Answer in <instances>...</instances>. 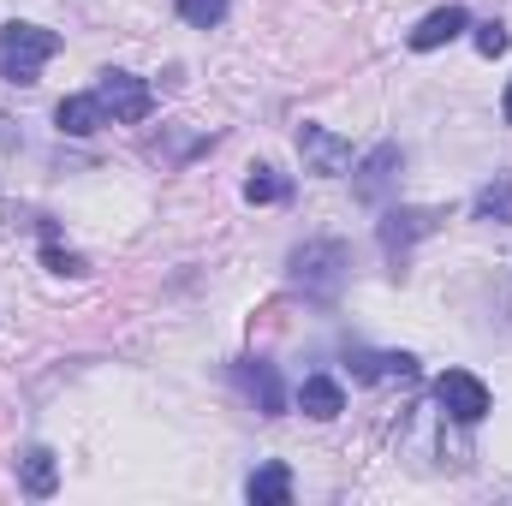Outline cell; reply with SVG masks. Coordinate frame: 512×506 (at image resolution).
I'll use <instances>...</instances> for the list:
<instances>
[{
	"label": "cell",
	"instance_id": "obj_1",
	"mask_svg": "<svg viewBox=\"0 0 512 506\" xmlns=\"http://www.w3.org/2000/svg\"><path fill=\"white\" fill-rule=\"evenodd\" d=\"M54 54H60V36L42 30V24H18V18H12V24L0 30V78L18 84V90H30Z\"/></svg>",
	"mask_w": 512,
	"mask_h": 506
},
{
	"label": "cell",
	"instance_id": "obj_2",
	"mask_svg": "<svg viewBox=\"0 0 512 506\" xmlns=\"http://www.w3.org/2000/svg\"><path fill=\"white\" fill-rule=\"evenodd\" d=\"M292 280H298L304 292H316V298H334L340 280H346V245H334V239L304 245V251L292 256Z\"/></svg>",
	"mask_w": 512,
	"mask_h": 506
},
{
	"label": "cell",
	"instance_id": "obj_3",
	"mask_svg": "<svg viewBox=\"0 0 512 506\" xmlns=\"http://www.w3.org/2000/svg\"><path fill=\"white\" fill-rule=\"evenodd\" d=\"M96 102L108 108V120L137 126V120H149V108H155V90H149L143 78H131V72H102V84H96Z\"/></svg>",
	"mask_w": 512,
	"mask_h": 506
},
{
	"label": "cell",
	"instance_id": "obj_4",
	"mask_svg": "<svg viewBox=\"0 0 512 506\" xmlns=\"http://www.w3.org/2000/svg\"><path fill=\"white\" fill-rule=\"evenodd\" d=\"M298 155H304V173L316 179H340L352 167V143L328 126H298Z\"/></svg>",
	"mask_w": 512,
	"mask_h": 506
},
{
	"label": "cell",
	"instance_id": "obj_5",
	"mask_svg": "<svg viewBox=\"0 0 512 506\" xmlns=\"http://www.w3.org/2000/svg\"><path fill=\"white\" fill-rule=\"evenodd\" d=\"M435 405L453 423H483L489 417V387L471 376V370H447V376L435 381Z\"/></svg>",
	"mask_w": 512,
	"mask_h": 506
},
{
	"label": "cell",
	"instance_id": "obj_6",
	"mask_svg": "<svg viewBox=\"0 0 512 506\" xmlns=\"http://www.w3.org/2000/svg\"><path fill=\"white\" fill-rule=\"evenodd\" d=\"M435 227H441V209H387V221H382V245H387V256H399L405 245L429 239Z\"/></svg>",
	"mask_w": 512,
	"mask_h": 506
},
{
	"label": "cell",
	"instance_id": "obj_7",
	"mask_svg": "<svg viewBox=\"0 0 512 506\" xmlns=\"http://www.w3.org/2000/svg\"><path fill=\"white\" fill-rule=\"evenodd\" d=\"M465 24H471V18H465V6H441V12H429V18L411 30V48H417V54H429V48H447V42L465 30Z\"/></svg>",
	"mask_w": 512,
	"mask_h": 506
},
{
	"label": "cell",
	"instance_id": "obj_8",
	"mask_svg": "<svg viewBox=\"0 0 512 506\" xmlns=\"http://www.w3.org/2000/svg\"><path fill=\"white\" fill-rule=\"evenodd\" d=\"M399 161H405V155H399V143H382V149L358 167V197H364V203H376L387 185L399 179Z\"/></svg>",
	"mask_w": 512,
	"mask_h": 506
},
{
	"label": "cell",
	"instance_id": "obj_9",
	"mask_svg": "<svg viewBox=\"0 0 512 506\" xmlns=\"http://www.w3.org/2000/svg\"><path fill=\"white\" fill-rule=\"evenodd\" d=\"M298 411H304V417H316V423H328V417H340V411H346V393H340V381H328V376H310L304 387H298Z\"/></svg>",
	"mask_w": 512,
	"mask_h": 506
},
{
	"label": "cell",
	"instance_id": "obj_10",
	"mask_svg": "<svg viewBox=\"0 0 512 506\" xmlns=\"http://www.w3.org/2000/svg\"><path fill=\"white\" fill-rule=\"evenodd\" d=\"M102 120H108V108L96 102V90H90V96H66V102L54 108V126L72 131V137H90V131L102 126Z\"/></svg>",
	"mask_w": 512,
	"mask_h": 506
},
{
	"label": "cell",
	"instance_id": "obj_11",
	"mask_svg": "<svg viewBox=\"0 0 512 506\" xmlns=\"http://www.w3.org/2000/svg\"><path fill=\"white\" fill-rule=\"evenodd\" d=\"M239 381H245V393L256 399V411L262 417H280V381H274V364H239Z\"/></svg>",
	"mask_w": 512,
	"mask_h": 506
},
{
	"label": "cell",
	"instance_id": "obj_12",
	"mask_svg": "<svg viewBox=\"0 0 512 506\" xmlns=\"http://www.w3.org/2000/svg\"><path fill=\"white\" fill-rule=\"evenodd\" d=\"M251 501L256 506H286L292 501V471H286L280 459H268V465L251 477Z\"/></svg>",
	"mask_w": 512,
	"mask_h": 506
},
{
	"label": "cell",
	"instance_id": "obj_13",
	"mask_svg": "<svg viewBox=\"0 0 512 506\" xmlns=\"http://www.w3.org/2000/svg\"><path fill=\"white\" fill-rule=\"evenodd\" d=\"M477 221L512 227V179H489V185L477 191Z\"/></svg>",
	"mask_w": 512,
	"mask_h": 506
},
{
	"label": "cell",
	"instance_id": "obj_14",
	"mask_svg": "<svg viewBox=\"0 0 512 506\" xmlns=\"http://www.w3.org/2000/svg\"><path fill=\"white\" fill-rule=\"evenodd\" d=\"M24 489H30V495H54V489H60V459H54L48 447H36V453L24 459Z\"/></svg>",
	"mask_w": 512,
	"mask_h": 506
},
{
	"label": "cell",
	"instance_id": "obj_15",
	"mask_svg": "<svg viewBox=\"0 0 512 506\" xmlns=\"http://www.w3.org/2000/svg\"><path fill=\"white\" fill-rule=\"evenodd\" d=\"M245 197H251V203H280V197H286V179H280L274 167H251V179H245Z\"/></svg>",
	"mask_w": 512,
	"mask_h": 506
},
{
	"label": "cell",
	"instance_id": "obj_16",
	"mask_svg": "<svg viewBox=\"0 0 512 506\" xmlns=\"http://www.w3.org/2000/svg\"><path fill=\"white\" fill-rule=\"evenodd\" d=\"M227 6H233V0H179V18L197 24V30H215V24L227 18Z\"/></svg>",
	"mask_w": 512,
	"mask_h": 506
},
{
	"label": "cell",
	"instance_id": "obj_17",
	"mask_svg": "<svg viewBox=\"0 0 512 506\" xmlns=\"http://www.w3.org/2000/svg\"><path fill=\"white\" fill-rule=\"evenodd\" d=\"M507 24H495V18H489V24H477V54H483V60H495V54H507Z\"/></svg>",
	"mask_w": 512,
	"mask_h": 506
},
{
	"label": "cell",
	"instance_id": "obj_18",
	"mask_svg": "<svg viewBox=\"0 0 512 506\" xmlns=\"http://www.w3.org/2000/svg\"><path fill=\"white\" fill-rule=\"evenodd\" d=\"M42 262H48V268H54V274H84V256L60 251V245H54V239H48V245H42Z\"/></svg>",
	"mask_w": 512,
	"mask_h": 506
},
{
	"label": "cell",
	"instance_id": "obj_19",
	"mask_svg": "<svg viewBox=\"0 0 512 506\" xmlns=\"http://www.w3.org/2000/svg\"><path fill=\"white\" fill-rule=\"evenodd\" d=\"M501 114H507V126H512V84H507V96H501Z\"/></svg>",
	"mask_w": 512,
	"mask_h": 506
}]
</instances>
